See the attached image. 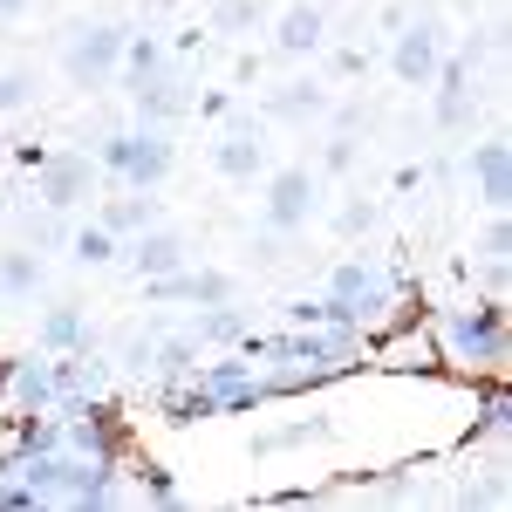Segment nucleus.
I'll use <instances>...</instances> for the list:
<instances>
[{
	"mask_svg": "<svg viewBox=\"0 0 512 512\" xmlns=\"http://www.w3.org/2000/svg\"><path fill=\"white\" fill-rule=\"evenodd\" d=\"M171 164H178V144L158 123H137V130H117V137L96 144V171L130 185V192H158L164 178H171Z\"/></svg>",
	"mask_w": 512,
	"mask_h": 512,
	"instance_id": "1",
	"label": "nucleus"
},
{
	"mask_svg": "<svg viewBox=\"0 0 512 512\" xmlns=\"http://www.w3.org/2000/svg\"><path fill=\"white\" fill-rule=\"evenodd\" d=\"M437 335H444V355H451V362H472V369H499V362H506V301L444 308Z\"/></svg>",
	"mask_w": 512,
	"mask_h": 512,
	"instance_id": "2",
	"label": "nucleus"
},
{
	"mask_svg": "<svg viewBox=\"0 0 512 512\" xmlns=\"http://www.w3.org/2000/svg\"><path fill=\"white\" fill-rule=\"evenodd\" d=\"M328 301L355 321V328H376V321H390L396 308V280L376 267V260H342L335 274H328Z\"/></svg>",
	"mask_w": 512,
	"mask_h": 512,
	"instance_id": "3",
	"label": "nucleus"
},
{
	"mask_svg": "<svg viewBox=\"0 0 512 512\" xmlns=\"http://www.w3.org/2000/svg\"><path fill=\"white\" fill-rule=\"evenodd\" d=\"M62 69H69V82H82V89L110 82V76L123 69V28H110V21H89V28H69V48H62Z\"/></svg>",
	"mask_w": 512,
	"mask_h": 512,
	"instance_id": "4",
	"label": "nucleus"
},
{
	"mask_svg": "<svg viewBox=\"0 0 512 512\" xmlns=\"http://www.w3.org/2000/svg\"><path fill=\"white\" fill-rule=\"evenodd\" d=\"M198 383L219 396V417H246V410H260L267 403V383H260V369L246 362V355H219V362H198Z\"/></svg>",
	"mask_w": 512,
	"mask_h": 512,
	"instance_id": "5",
	"label": "nucleus"
},
{
	"mask_svg": "<svg viewBox=\"0 0 512 512\" xmlns=\"http://www.w3.org/2000/svg\"><path fill=\"white\" fill-rule=\"evenodd\" d=\"M315 205H321V178L308 164H287V171L267 178V226L274 233H301L315 219Z\"/></svg>",
	"mask_w": 512,
	"mask_h": 512,
	"instance_id": "6",
	"label": "nucleus"
},
{
	"mask_svg": "<svg viewBox=\"0 0 512 512\" xmlns=\"http://www.w3.org/2000/svg\"><path fill=\"white\" fill-rule=\"evenodd\" d=\"M96 185V158H76V151H41L35 164V198L48 212H69L76 198H89Z\"/></svg>",
	"mask_w": 512,
	"mask_h": 512,
	"instance_id": "7",
	"label": "nucleus"
},
{
	"mask_svg": "<svg viewBox=\"0 0 512 512\" xmlns=\"http://www.w3.org/2000/svg\"><path fill=\"white\" fill-rule=\"evenodd\" d=\"M212 171L219 178H233V185H253L260 171H267V137H260V123L253 117H233L219 130V144H212Z\"/></svg>",
	"mask_w": 512,
	"mask_h": 512,
	"instance_id": "8",
	"label": "nucleus"
},
{
	"mask_svg": "<svg viewBox=\"0 0 512 512\" xmlns=\"http://www.w3.org/2000/svg\"><path fill=\"white\" fill-rule=\"evenodd\" d=\"M437 62H444V41H437V28H431V21H403V28H396V41H390L396 82H403V89H431Z\"/></svg>",
	"mask_w": 512,
	"mask_h": 512,
	"instance_id": "9",
	"label": "nucleus"
},
{
	"mask_svg": "<svg viewBox=\"0 0 512 512\" xmlns=\"http://www.w3.org/2000/svg\"><path fill=\"white\" fill-rule=\"evenodd\" d=\"M0 390L14 410H55V362L48 355H14L7 369H0Z\"/></svg>",
	"mask_w": 512,
	"mask_h": 512,
	"instance_id": "10",
	"label": "nucleus"
},
{
	"mask_svg": "<svg viewBox=\"0 0 512 512\" xmlns=\"http://www.w3.org/2000/svg\"><path fill=\"white\" fill-rule=\"evenodd\" d=\"M130 110H137V123L171 130V123L192 110V96H185V82L171 76V69H158V76H137V82H130Z\"/></svg>",
	"mask_w": 512,
	"mask_h": 512,
	"instance_id": "11",
	"label": "nucleus"
},
{
	"mask_svg": "<svg viewBox=\"0 0 512 512\" xmlns=\"http://www.w3.org/2000/svg\"><path fill=\"white\" fill-rule=\"evenodd\" d=\"M472 185H478V205L485 212H506V198H512V144L506 137L472 144Z\"/></svg>",
	"mask_w": 512,
	"mask_h": 512,
	"instance_id": "12",
	"label": "nucleus"
},
{
	"mask_svg": "<svg viewBox=\"0 0 512 512\" xmlns=\"http://www.w3.org/2000/svg\"><path fill=\"white\" fill-rule=\"evenodd\" d=\"M431 89H437V130H465V117H472V55H444Z\"/></svg>",
	"mask_w": 512,
	"mask_h": 512,
	"instance_id": "13",
	"label": "nucleus"
},
{
	"mask_svg": "<svg viewBox=\"0 0 512 512\" xmlns=\"http://www.w3.org/2000/svg\"><path fill=\"white\" fill-rule=\"evenodd\" d=\"M123 260H130V274H137V280L178 274V267H185V239H178V233H164V226H144V233H130Z\"/></svg>",
	"mask_w": 512,
	"mask_h": 512,
	"instance_id": "14",
	"label": "nucleus"
},
{
	"mask_svg": "<svg viewBox=\"0 0 512 512\" xmlns=\"http://www.w3.org/2000/svg\"><path fill=\"white\" fill-rule=\"evenodd\" d=\"M321 41H328V14L308 7V0H294V7L274 21V48L294 55V62H301V55H321Z\"/></svg>",
	"mask_w": 512,
	"mask_h": 512,
	"instance_id": "15",
	"label": "nucleus"
},
{
	"mask_svg": "<svg viewBox=\"0 0 512 512\" xmlns=\"http://www.w3.org/2000/svg\"><path fill=\"white\" fill-rule=\"evenodd\" d=\"M158 410H164V424L192 431V424H205V417H219V396L205 390L198 376H178V383H171V390L158 396Z\"/></svg>",
	"mask_w": 512,
	"mask_h": 512,
	"instance_id": "16",
	"label": "nucleus"
},
{
	"mask_svg": "<svg viewBox=\"0 0 512 512\" xmlns=\"http://www.w3.org/2000/svg\"><path fill=\"white\" fill-rule=\"evenodd\" d=\"M82 342H89L82 308H76V301H55V308L41 315V328H35V349L41 355H69V349H82Z\"/></svg>",
	"mask_w": 512,
	"mask_h": 512,
	"instance_id": "17",
	"label": "nucleus"
},
{
	"mask_svg": "<svg viewBox=\"0 0 512 512\" xmlns=\"http://www.w3.org/2000/svg\"><path fill=\"white\" fill-rule=\"evenodd\" d=\"M41 253H28V246H7L0 253V301H35L41 294Z\"/></svg>",
	"mask_w": 512,
	"mask_h": 512,
	"instance_id": "18",
	"label": "nucleus"
},
{
	"mask_svg": "<svg viewBox=\"0 0 512 512\" xmlns=\"http://www.w3.org/2000/svg\"><path fill=\"white\" fill-rule=\"evenodd\" d=\"M103 226H110L117 239L144 233V226H158V198H151V192H130V185H123V198H110V205H103Z\"/></svg>",
	"mask_w": 512,
	"mask_h": 512,
	"instance_id": "19",
	"label": "nucleus"
},
{
	"mask_svg": "<svg viewBox=\"0 0 512 512\" xmlns=\"http://www.w3.org/2000/svg\"><path fill=\"white\" fill-rule=\"evenodd\" d=\"M198 362H205L198 335H158V342H151V369H158L164 383H178V376H198Z\"/></svg>",
	"mask_w": 512,
	"mask_h": 512,
	"instance_id": "20",
	"label": "nucleus"
},
{
	"mask_svg": "<svg viewBox=\"0 0 512 512\" xmlns=\"http://www.w3.org/2000/svg\"><path fill=\"white\" fill-rule=\"evenodd\" d=\"M198 349H239V335H246V315H239L233 301H212V308H198Z\"/></svg>",
	"mask_w": 512,
	"mask_h": 512,
	"instance_id": "21",
	"label": "nucleus"
},
{
	"mask_svg": "<svg viewBox=\"0 0 512 512\" xmlns=\"http://www.w3.org/2000/svg\"><path fill=\"white\" fill-rule=\"evenodd\" d=\"M267 117H287V123H315V117H328V89L321 82H287L280 96H267Z\"/></svg>",
	"mask_w": 512,
	"mask_h": 512,
	"instance_id": "22",
	"label": "nucleus"
},
{
	"mask_svg": "<svg viewBox=\"0 0 512 512\" xmlns=\"http://www.w3.org/2000/svg\"><path fill=\"white\" fill-rule=\"evenodd\" d=\"M69 253H76L82 267H110V260H117V233H110L103 219H96V226H76V233H69Z\"/></svg>",
	"mask_w": 512,
	"mask_h": 512,
	"instance_id": "23",
	"label": "nucleus"
},
{
	"mask_svg": "<svg viewBox=\"0 0 512 512\" xmlns=\"http://www.w3.org/2000/svg\"><path fill=\"white\" fill-rule=\"evenodd\" d=\"M123 69H130V82L158 76V69H171V55H164L158 35H123Z\"/></svg>",
	"mask_w": 512,
	"mask_h": 512,
	"instance_id": "24",
	"label": "nucleus"
},
{
	"mask_svg": "<svg viewBox=\"0 0 512 512\" xmlns=\"http://www.w3.org/2000/svg\"><path fill=\"white\" fill-rule=\"evenodd\" d=\"M431 362H437L431 335H410V328H403L390 349H383V369H431Z\"/></svg>",
	"mask_w": 512,
	"mask_h": 512,
	"instance_id": "25",
	"label": "nucleus"
},
{
	"mask_svg": "<svg viewBox=\"0 0 512 512\" xmlns=\"http://www.w3.org/2000/svg\"><path fill=\"white\" fill-rule=\"evenodd\" d=\"M185 301H192V308L233 301V274H219V267H198V274H185Z\"/></svg>",
	"mask_w": 512,
	"mask_h": 512,
	"instance_id": "26",
	"label": "nucleus"
},
{
	"mask_svg": "<svg viewBox=\"0 0 512 512\" xmlns=\"http://www.w3.org/2000/svg\"><path fill=\"white\" fill-rule=\"evenodd\" d=\"M506 431H512V396L492 390V396H485V417L472 424V437H465V444H478V437H506Z\"/></svg>",
	"mask_w": 512,
	"mask_h": 512,
	"instance_id": "27",
	"label": "nucleus"
},
{
	"mask_svg": "<svg viewBox=\"0 0 512 512\" xmlns=\"http://www.w3.org/2000/svg\"><path fill=\"white\" fill-rule=\"evenodd\" d=\"M28 103H35V76H28V69H7V76H0V117L28 110Z\"/></svg>",
	"mask_w": 512,
	"mask_h": 512,
	"instance_id": "28",
	"label": "nucleus"
},
{
	"mask_svg": "<svg viewBox=\"0 0 512 512\" xmlns=\"http://www.w3.org/2000/svg\"><path fill=\"white\" fill-rule=\"evenodd\" d=\"M253 21H260V0H219V7H212V28H219V35H239V28H253Z\"/></svg>",
	"mask_w": 512,
	"mask_h": 512,
	"instance_id": "29",
	"label": "nucleus"
},
{
	"mask_svg": "<svg viewBox=\"0 0 512 512\" xmlns=\"http://www.w3.org/2000/svg\"><path fill=\"white\" fill-rule=\"evenodd\" d=\"M376 219H383V212H376V205H369V198H349V205H342V219H335V226H342V239H355V233H376Z\"/></svg>",
	"mask_w": 512,
	"mask_h": 512,
	"instance_id": "30",
	"label": "nucleus"
},
{
	"mask_svg": "<svg viewBox=\"0 0 512 512\" xmlns=\"http://www.w3.org/2000/svg\"><path fill=\"white\" fill-rule=\"evenodd\" d=\"M349 164H355V144H349V137H328V144H321V171H328V178H342Z\"/></svg>",
	"mask_w": 512,
	"mask_h": 512,
	"instance_id": "31",
	"label": "nucleus"
},
{
	"mask_svg": "<svg viewBox=\"0 0 512 512\" xmlns=\"http://www.w3.org/2000/svg\"><path fill=\"white\" fill-rule=\"evenodd\" d=\"M144 499L151 506H178V485L164 478V465H144Z\"/></svg>",
	"mask_w": 512,
	"mask_h": 512,
	"instance_id": "32",
	"label": "nucleus"
},
{
	"mask_svg": "<svg viewBox=\"0 0 512 512\" xmlns=\"http://www.w3.org/2000/svg\"><path fill=\"white\" fill-rule=\"evenodd\" d=\"M198 117H233V89H212V96H198Z\"/></svg>",
	"mask_w": 512,
	"mask_h": 512,
	"instance_id": "33",
	"label": "nucleus"
},
{
	"mask_svg": "<svg viewBox=\"0 0 512 512\" xmlns=\"http://www.w3.org/2000/svg\"><path fill=\"white\" fill-rule=\"evenodd\" d=\"M362 69H369V55H362V48H335V76H342V82L362 76Z\"/></svg>",
	"mask_w": 512,
	"mask_h": 512,
	"instance_id": "34",
	"label": "nucleus"
},
{
	"mask_svg": "<svg viewBox=\"0 0 512 512\" xmlns=\"http://www.w3.org/2000/svg\"><path fill=\"white\" fill-rule=\"evenodd\" d=\"M21 7H28V0H0V21H14V14H21Z\"/></svg>",
	"mask_w": 512,
	"mask_h": 512,
	"instance_id": "35",
	"label": "nucleus"
}]
</instances>
